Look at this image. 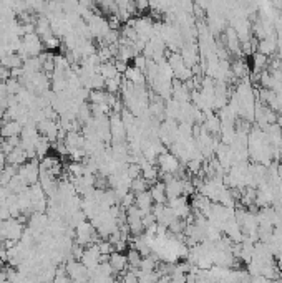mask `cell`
Returning a JSON list of instances; mask_svg holds the SVG:
<instances>
[{"mask_svg":"<svg viewBox=\"0 0 282 283\" xmlns=\"http://www.w3.org/2000/svg\"><path fill=\"white\" fill-rule=\"evenodd\" d=\"M52 143L50 141H48L47 138H43V136H40L39 138V141H37V144H35V152H37V157H47V154H48V151H50V146Z\"/></svg>","mask_w":282,"mask_h":283,"instance_id":"cell-22","label":"cell"},{"mask_svg":"<svg viewBox=\"0 0 282 283\" xmlns=\"http://www.w3.org/2000/svg\"><path fill=\"white\" fill-rule=\"evenodd\" d=\"M98 250H100V253L101 255H111L113 252H115V248H113V245L108 240H98Z\"/></svg>","mask_w":282,"mask_h":283,"instance_id":"cell-30","label":"cell"},{"mask_svg":"<svg viewBox=\"0 0 282 283\" xmlns=\"http://www.w3.org/2000/svg\"><path fill=\"white\" fill-rule=\"evenodd\" d=\"M148 187H150V182L146 181V179H143V177H138V179H133V181H131V189H129V190L136 195V194H141V192H146Z\"/></svg>","mask_w":282,"mask_h":283,"instance_id":"cell-26","label":"cell"},{"mask_svg":"<svg viewBox=\"0 0 282 283\" xmlns=\"http://www.w3.org/2000/svg\"><path fill=\"white\" fill-rule=\"evenodd\" d=\"M150 194L155 204H166V189L165 182H155L153 186H150Z\"/></svg>","mask_w":282,"mask_h":283,"instance_id":"cell-14","label":"cell"},{"mask_svg":"<svg viewBox=\"0 0 282 283\" xmlns=\"http://www.w3.org/2000/svg\"><path fill=\"white\" fill-rule=\"evenodd\" d=\"M108 93L105 90L91 91L90 93V105H108Z\"/></svg>","mask_w":282,"mask_h":283,"instance_id":"cell-27","label":"cell"},{"mask_svg":"<svg viewBox=\"0 0 282 283\" xmlns=\"http://www.w3.org/2000/svg\"><path fill=\"white\" fill-rule=\"evenodd\" d=\"M121 85H123V76H121V75H118L116 78H113V80H106L105 90H106V93L116 95L118 91L121 90Z\"/></svg>","mask_w":282,"mask_h":283,"instance_id":"cell-24","label":"cell"},{"mask_svg":"<svg viewBox=\"0 0 282 283\" xmlns=\"http://www.w3.org/2000/svg\"><path fill=\"white\" fill-rule=\"evenodd\" d=\"M170 283H188V275L184 273H171Z\"/></svg>","mask_w":282,"mask_h":283,"instance_id":"cell-33","label":"cell"},{"mask_svg":"<svg viewBox=\"0 0 282 283\" xmlns=\"http://www.w3.org/2000/svg\"><path fill=\"white\" fill-rule=\"evenodd\" d=\"M134 205L143 212V214H150L151 210H153V199H151V194L150 190H146V192H141V194H136L134 195Z\"/></svg>","mask_w":282,"mask_h":283,"instance_id":"cell-12","label":"cell"},{"mask_svg":"<svg viewBox=\"0 0 282 283\" xmlns=\"http://www.w3.org/2000/svg\"><path fill=\"white\" fill-rule=\"evenodd\" d=\"M0 65L9 70H15V68H22L24 67V60H22L17 53H7L5 57L0 58Z\"/></svg>","mask_w":282,"mask_h":283,"instance_id":"cell-18","label":"cell"},{"mask_svg":"<svg viewBox=\"0 0 282 283\" xmlns=\"http://www.w3.org/2000/svg\"><path fill=\"white\" fill-rule=\"evenodd\" d=\"M37 129H39L40 136L47 138L50 143H57L58 139V131H60V126H58V121H52V119H43L39 124H37Z\"/></svg>","mask_w":282,"mask_h":283,"instance_id":"cell-7","label":"cell"},{"mask_svg":"<svg viewBox=\"0 0 282 283\" xmlns=\"http://www.w3.org/2000/svg\"><path fill=\"white\" fill-rule=\"evenodd\" d=\"M115 67H116V72L118 75H124L126 73V70H128V63L126 62H121V60H115Z\"/></svg>","mask_w":282,"mask_h":283,"instance_id":"cell-34","label":"cell"},{"mask_svg":"<svg viewBox=\"0 0 282 283\" xmlns=\"http://www.w3.org/2000/svg\"><path fill=\"white\" fill-rule=\"evenodd\" d=\"M7 187H9V190H10V192H12V194H20L22 190L29 189V186H27V184L24 182V179H22V177L19 176V174L12 179V181L9 182V186H7Z\"/></svg>","mask_w":282,"mask_h":283,"instance_id":"cell-25","label":"cell"},{"mask_svg":"<svg viewBox=\"0 0 282 283\" xmlns=\"http://www.w3.org/2000/svg\"><path fill=\"white\" fill-rule=\"evenodd\" d=\"M156 162H158V167L163 172V176H178L180 177L181 162L175 154H171V152H168V151L163 152V154H160Z\"/></svg>","mask_w":282,"mask_h":283,"instance_id":"cell-2","label":"cell"},{"mask_svg":"<svg viewBox=\"0 0 282 283\" xmlns=\"http://www.w3.org/2000/svg\"><path fill=\"white\" fill-rule=\"evenodd\" d=\"M40 162L37 159H32V161H27L24 166L19 167V176L24 179V182L27 186H34V184H39V179H40V167H39Z\"/></svg>","mask_w":282,"mask_h":283,"instance_id":"cell-3","label":"cell"},{"mask_svg":"<svg viewBox=\"0 0 282 283\" xmlns=\"http://www.w3.org/2000/svg\"><path fill=\"white\" fill-rule=\"evenodd\" d=\"M141 222H143V227H145V230L148 227H151V225H155L156 224V217L153 215V212H150V214H146V215H143V219H141Z\"/></svg>","mask_w":282,"mask_h":283,"instance_id":"cell-32","label":"cell"},{"mask_svg":"<svg viewBox=\"0 0 282 283\" xmlns=\"http://www.w3.org/2000/svg\"><path fill=\"white\" fill-rule=\"evenodd\" d=\"M5 86H7V93L9 95H14V96H17L22 88H24V85H22V81L20 80H14V78H10L9 81H5Z\"/></svg>","mask_w":282,"mask_h":283,"instance_id":"cell-28","label":"cell"},{"mask_svg":"<svg viewBox=\"0 0 282 283\" xmlns=\"http://www.w3.org/2000/svg\"><path fill=\"white\" fill-rule=\"evenodd\" d=\"M252 67H254V73L265 72V67H269V58L256 52L252 55Z\"/></svg>","mask_w":282,"mask_h":283,"instance_id":"cell-19","label":"cell"},{"mask_svg":"<svg viewBox=\"0 0 282 283\" xmlns=\"http://www.w3.org/2000/svg\"><path fill=\"white\" fill-rule=\"evenodd\" d=\"M126 258H128V268L129 270H139V265H141L143 257H141V253L138 252V250L129 248L126 252Z\"/></svg>","mask_w":282,"mask_h":283,"instance_id":"cell-20","label":"cell"},{"mask_svg":"<svg viewBox=\"0 0 282 283\" xmlns=\"http://www.w3.org/2000/svg\"><path fill=\"white\" fill-rule=\"evenodd\" d=\"M100 258H101V253L98 250V245H90V247H85V252H83V257H81L80 262L83 263L88 271H93L95 268H98L100 265Z\"/></svg>","mask_w":282,"mask_h":283,"instance_id":"cell-8","label":"cell"},{"mask_svg":"<svg viewBox=\"0 0 282 283\" xmlns=\"http://www.w3.org/2000/svg\"><path fill=\"white\" fill-rule=\"evenodd\" d=\"M171 98L178 103H191V91L183 81L173 80V95Z\"/></svg>","mask_w":282,"mask_h":283,"instance_id":"cell-9","label":"cell"},{"mask_svg":"<svg viewBox=\"0 0 282 283\" xmlns=\"http://www.w3.org/2000/svg\"><path fill=\"white\" fill-rule=\"evenodd\" d=\"M65 268H67V273L70 275L72 281H80V283H88L90 281V271L81 262H77V260L70 258L67 262V265H65Z\"/></svg>","mask_w":282,"mask_h":283,"instance_id":"cell-4","label":"cell"},{"mask_svg":"<svg viewBox=\"0 0 282 283\" xmlns=\"http://www.w3.org/2000/svg\"><path fill=\"white\" fill-rule=\"evenodd\" d=\"M275 124H277V126L282 129V113H280L279 116H277V121H275Z\"/></svg>","mask_w":282,"mask_h":283,"instance_id":"cell-39","label":"cell"},{"mask_svg":"<svg viewBox=\"0 0 282 283\" xmlns=\"http://www.w3.org/2000/svg\"><path fill=\"white\" fill-rule=\"evenodd\" d=\"M168 207L175 212V215L178 217V219H181V220H188L189 217L193 215L191 214V205H189L188 199L184 197V195L168 200Z\"/></svg>","mask_w":282,"mask_h":283,"instance_id":"cell-6","label":"cell"},{"mask_svg":"<svg viewBox=\"0 0 282 283\" xmlns=\"http://www.w3.org/2000/svg\"><path fill=\"white\" fill-rule=\"evenodd\" d=\"M22 129H24V126L17 121H5L2 124V138L9 139V138H15V136H20Z\"/></svg>","mask_w":282,"mask_h":283,"instance_id":"cell-16","label":"cell"},{"mask_svg":"<svg viewBox=\"0 0 282 283\" xmlns=\"http://www.w3.org/2000/svg\"><path fill=\"white\" fill-rule=\"evenodd\" d=\"M27 159H29V157H27V152L22 148H15L10 154H7V164L15 166V167L24 166L27 162Z\"/></svg>","mask_w":282,"mask_h":283,"instance_id":"cell-17","label":"cell"},{"mask_svg":"<svg viewBox=\"0 0 282 283\" xmlns=\"http://www.w3.org/2000/svg\"><path fill=\"white\" fill-rule=\"evenodd\" d=\"M134 7H136V14H143L145 10H148L150 9V4L148 2H145V0H141V2H134Z\"/></svg>","mask_w":282,"mask_h":283,"instance_id":"cell-36","label":"cell"},{"mask_svg":"<svg viewBox=\"0 0 282 283\" xmlns=\"http://www.w3.org/2000/svg\"><path fill=\"white\" fill-rule=\"evenodd\" d=\"M53 283H73L72 278H70V275L67 273L65 265L57 266V275H55V278H53Z\"/></svg>","mask_w":282,"mask_h":283,"instance_id":"cell-29","label":"cell"},{"mask_svg":"<svg viewBox=\"0 0 282 283\" xmlns=\"http://www.w3.org/2000/svg\"><path fill=\"white\" fill-rule=\"evenodd\" d=\"M100 75H101L105 80H113V78H116V76H118V72H116L115 62L101 63V65H100Z\"/></svg>","mask_w":282,"mask_h":283,"instance_id":"cell-21","label":"cell"},{"mask_svg":"<svg viewBox=\"0 0 282 283\" xmlns=\"http://www.w3.org/2000/svg\"><path fill=\"white\" fill-rule=\"evenodd\" d=\"M98 232L91 225L90 220H85L83 224H80L75 228V243H78L81 247H90L98 243Z\"/></svg>","mask_w":282,"mask_h":283,"instance_id":"cell-1","label":"cell"},{"mask_svg":"<svg viewBox=\"0 0 282 283\" xmlns=\"http://www.w3.org/2000/svg\"><path fill=\"white\" fill-rule=\"evenodd\" d=\"M133 62H134V65H133L134 68H138L139 72H143V73L146 72V67H148V60H146L143 55H138L136 58L133 60Z\"/></svg>","mask_w":282,"mask_h":283,"instance_id":"cell-31","label":"cell"},{"mask_svg":"<svg viewBox=\"0 0 282 283\" xmlns=\"http://www.w3.org/2000/svg\"><path fill=\"white\" fill-rule=\"evenodd\" d=\"M231 73H232V78H242V80L249 78V65L246 60L242 57L236 58L234 62L231 63Z\"/></svg>","mask_w":282,"mask_h":283,"instance_id":"cell-13","label":"cell"},{"mask_svg":"<svg viewBox=\"0 0 282 283\" xmlns=\"http://www.w3.org/2000/svg\"><path fill=\"white\" fill-rule=\"evenodd\" d=\"M24 224L19 222L17 219H9L4 220V232H5V242L10 240L14 243H19L24 235Z\"/></svg>","mask_w":282,"mask_h":283,"instance_id":"cell-5","label":"cell"},{"mask_svg":"<svg viewBox=\"0 0 282 283\" xmlns=\"http://www.w3.org/2000/svg\"><path fill=\"white\" fill-rule=\"evenodd\" d=\"M4 114H5V110L0 108V128H2V124H4Z\"/></svg>","mask_w":282,"mask_h":283,"instance_id":"cell-38","label":"cell"},{"mask_svg":"<svg viewBox=\"0 0 282 283\" xmlns=\"http://www.w3.org/2000/svg\"><path fill=\"white\" fill-rule=\"evenodd\" d=\"M60 166V162L57 161V157H52V156H47V157H43L42 162L39 164L40 167V172H52L55 167Z\"/></svg>","mask_w":282,"mask_h":283,"instance_id":"cell-23","label":"cell"},{"mask_svg":"<svg viewBox=\"0 0 282 283\" xmlns=\"http://www.w3.org/2000/svg\"><path fill=\"white\" fill-rule=\"evenodd\" d=\"M277 52V35L274 37H267L264 40L257 42V53H261L264 57H272Z\"/></svg>","mask_w":282,"mask_h":283,"instance_id":"cell-11","label":"cell"},{"mask_svg":"<svg viewBox=\"0 0 282 283\" xmlns=\"http://www.w3.org/2000/svg\"><path fill=\"white\" fill-rule=\"evenodd\" d=\"M124 80L133 83L134 86H145L146 85V76L143 72H139L138 68L134 67H128L126 73H124Z\"/></svg>","mask_w":282,"mask_h":283,"instance_id":"cell-15","label":"cell"},{"mask_svg":"<svg viewBox=\"0 0 282 283\" xmlns=\"http://www.w3.org/2000/svg\"><path fill=\"white\" fill-rule=\"evenodd\" d=\"M108 263H110L113 273H124L128 268V258H126V253L123 252H113L110 255V260H108Z\"/></svg>","mask_w":282,"mask_h":283,"instance_id":"cell-10","label":"cell"},{"mask_svg":"<svg viewBox=\"0 0 282 283\" xmlns=\"http://www.w3.org/2000/svg\"><path fill=\"white\" fill-rule=\"evenodd\" d=\"M5 166H7V156H5L2 151H0V171H2Z\"/></svg>","mask_w":282,"mask_h":283,"instance_id":"cell-37","label":"cell"},{"mask_svg":"<svg viewBox=\"0 0 282 283\" xmlns=\"http://www.w3.org/2000/svg\"><path fill=\"white\" fill-rule=\"evenodd\" d=\"M9 80H10V70L0 65V81L5 83V81H9Z\"/></svg>","mask_w":282,"mask_h":283,"instance_id":"cell-35","label":"cell"}]
</instances>
